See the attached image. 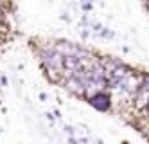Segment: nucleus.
Wrapping results in <instances>:
<instances>
[{
    "mask_svg": "<svg viewBox=\"0 0 149 144\" xmlns=\"http://www.w3.org/2000/svg\"><path fill=\"white\" fill-rule=\"evenodd\" d=\"M142 88H146V90H149V74H144L142 76Z\"/></svg>",
    "mask_w": 149,
    "mask_h": 144,
    "instance_id": "obj_4",
    "label": "nucleus"
},
{
    "mask_svg": "<svg viewBox=\"0 0 149 144\" xmlns=\"http://www.w3.org/2000/svg\"><path fill=\"white\" fill-rule=\"evenodd\" d=\"M67 88H68L72 94H76V96H84V94H86L83 83L77 79V77H70V79L67 81Z\"/></svg>",
    "mask_w": 149,
    "mask_h": 144,
    "instance_id": "obj_3",
    "label": "nucleus"
},
{
    "mask_svg": "<svg viewBox=\"0 0 149 144\" xmlns=\"http://www.w3.org/2000/svg\"><path fill=\"white\" fill-rule=\"evenodd\" d=\"M90 105L93 108H97L99 112H106V110H110L111 106V99L108 94H104V92H97V94H93L90 97Z\"/></svg>",
    "mask_w": 149,
    "mask_h": 144,
    "instance_id": "obj_1",
    "label": "nucleus"
},
{
    "mask_svg": "<svg viewBox=\"0 0 149 144\" xmlns=\"http://www.w3.org/2000/svg\"><path fill=\"white\" fill-rule=\"evenodd\" d=\"M135 106L138 110H146L149 106V90H146V88H138V92L135 94Z\"/></svg>",
    "mask_w": 149,
    "mask_h": 144,
    "instance_id": "obj_2",
    "label": "nucleus"
}]
</instances>
